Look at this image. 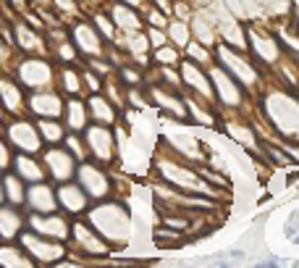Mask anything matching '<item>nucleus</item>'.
<instances>
[{
    "instance_id": "1",
    "label": "nucleus",
    "mask_w": 299,
    "mask_h": 268,
    "mask_svg": "<svg viewBox=\"0 0 299 268\" xmlns=\"http://www.w3.org/2000/svg\"><path fill=\"white\" fill-rule=\"evenodd\" d=\"M296 245H299V236H296Z\"/></svg>"
}]
</instances>
